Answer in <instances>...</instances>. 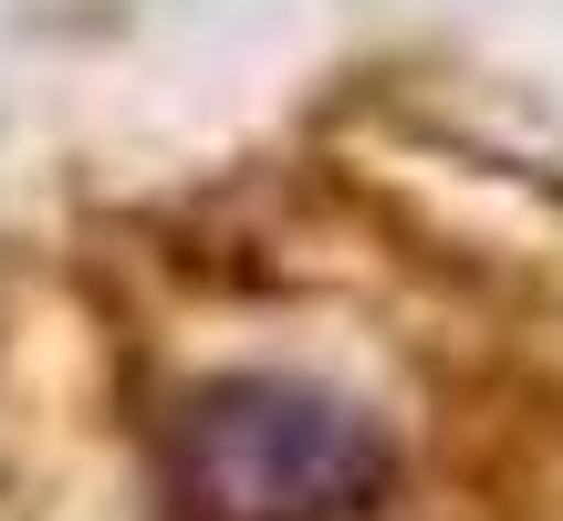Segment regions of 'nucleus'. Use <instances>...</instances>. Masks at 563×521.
I'll use <instances>...</instances> for the list:
<instances>
[{
  "mask_svg": "<svg viewBox=\"0 0 563 521\" xmlns=\"http://www.w3.org/2000/svg\"><path fill=\"white\" fill-rule=\"evenodd\" d=\"M386 469V428L302 376H220L167 418V480L199 521H344Z\"/></svg>",
  "mask_w": 563,
  "mask_h": 521,
  "instance_id": "nucleus-1",
  "label": "nucleus"
}]
</instances>
